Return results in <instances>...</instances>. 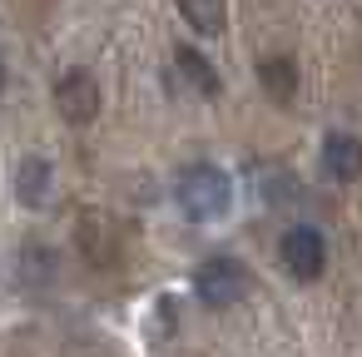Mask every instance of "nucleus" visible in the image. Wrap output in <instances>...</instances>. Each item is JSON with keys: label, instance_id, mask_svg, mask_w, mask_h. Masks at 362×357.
<instances>
[{"label": "nucleus", "instance_id": "nucleus-1", "mask_svg": "<svg viewBox=\"0 0 362 357\" xmlns=\"http://www.w3.org/2000/svg\"><path fill=\"white\" fill-rule=\"evenodd\" d=\"M174 199H179L184 218H194V223H214V218L228 213V204H233V184H228V174H223L218 164H189V169L179 174V184H174Z\"/></svg>", "mask_w": 362, "mask_h": 357}, {"label": "nucleus", "instance_id": "nucleus-2", "mask_svg": "<svg viewBox=\"0 0 362 357\" xmlns=\"http://www.w3.org/2000/svg\"><path fill=\"white\" fill-rule=\"evenodd\" d=\"M194 293H199L204 308H233V303H243V293H248V268H243L238 258H228V253L204 258L199 273H194Z\"/></svg>", "mask_w": 362, "mask_h": 357}, {"label": "nucleus", "instance_id": "nucleus-3", "mask_svg": "<svg viewBox=\"0 0 362 357\" xmlns=\"http://www.w3.org/2000/svg\"><path fill=\"white\" fill-rule=\"evenodd\" d=\"M278 258H283V268H288L298 283H313V278H322V268H327V243H322V233H317V228L298 223V228H288V233H283Z\"/></svg>", "mask_w": 362, "mask_h": 357}, {"label": "nucleus", "instance_id": "nucleus-4", "mask_svg": "<svg viewBox=\"0 0 362 357\" xmlns=\"http://www.w3.org/2000/svg\"><path fill=\"white\" fill-rule=\"evenodd\" d=\"M55 110L65 124H90L100 115V85L90 70H65L55 80Z\"/></svg>", "mask_w": 362, "mask_h": 357}, {"label": "nucleus", "instance_id": "nucleus-5", "mask_svg": "<svg viewBox=\"0 0 362 357\" xmlns=\"http://www.w3.org/2000/svg\"><path fill=\"white\" fill-rule=\"evenodd\" d=\"M322 174L337 184L362 179V139L357 134H327L322 139Z\"/></svg>", "mask_w": 362, "mask_h": 357}, {"label": "nucleus", "instance_id": "nucleus-6", "mask_svg": "<svg viewBox=\"0 0 362 357\" xmlns=\"http://www.w3.org/2000/svg\"><path fill=\"white\" fill-rule=\"evenodd\" d=\"M50 184H55V169H50V159H40V154L21 159V169H16V199H21L25 209H45V199H50Z\"/></svg>", "mask_w": 362, "mask_h": 357}, {"label": "nucleus", "instance_id": "nucleus-7", "mask_svg": "<svg viewBox=\"0 0 362 357\" xmlns=\"http://www.w3.org/2000/svg\"><path fill=\"white\" fill-rule=\"evenodd\" d=\"M258 80H263V90H268V100L288 105V100L298 95V65H293V55H268V60L258 65Z\"/></svg>", "mask_w": 362, "mask_h": 357}, {"label": "nucleus", "instance_id": "nucleus-8", "mask_svg": "<svg viewBox=\"0 0 362 357\" xmlns=\"http://www.w3.org/2000/svg\"><path fill=\"white\" fill-rule=\"evenodd\" d=\"M179 16H184L189 30H199L204 40L223 35V25H228V6H223V0H179Z\"/></svg>", "mask_w": 362, "mask_h": 357}, {"label": "nucleus", "instance_id": "nucleus-9", "mask_svg": "<svg viewBox=\"0 0 362 357\" xmlns=\"http://www.w3.org/2000/svg\"><path fill=\"white\" fill-rule=\"evenodd\" d=\"M174 65H179V75L194 85V95H204V100H214V95H218V70H214L194 45H179V50H174Z\"/></svg>", "mask_w": 362, "mask_h": 357}, {"label": "nucleus", "instance_id": "nucleus-10", "mask_svg": "<svg viewBox=\"0 0 362 357\" xmlns=\"http://www.w3.org/2000/svg\"><path fill=\"white\" fill-rule=\"evenodd\" d=\"M0 90H6V55H0Z\"/></svg>", "mask_w": 362, "mask_h": 357}]
</instances>
